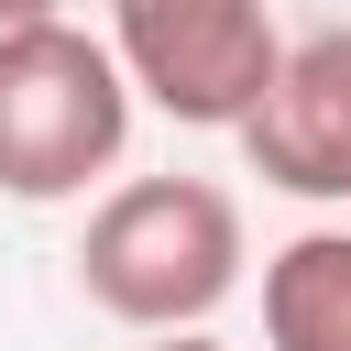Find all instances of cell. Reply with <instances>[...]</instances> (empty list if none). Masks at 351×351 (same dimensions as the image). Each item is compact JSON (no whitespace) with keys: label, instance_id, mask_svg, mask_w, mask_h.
Returning <instances> with one entry per match:
<instances>
[{"label":"cell","instance_id":"1","mask_svg":"<svg viewBox=\"0 0 351 351\" xmlns=\"http://www.w3.org/2000/svg\"><path fill=\"white\" fill-rule=\"evenodd\" d=\"M241 263H252L241 252V197L208 186V176H132L88 208V241H77V285L143 340L208 329L230 307Z\"/></svg>","mask_w":351,"mask_h":351},{"label":"cell","instance_id":"2","mask_svg":"<svg viewBox=\"0 0 351 351\" xmlns=\"http://www.w3.org/2000/svg\"><path fill=\"white\" fill-rule=\"evenodd\" d=\"M132 143V77L110 66V33H77L66 11L0 44V197L55 208L88 197Z\"/></svg>","mask_w":351,"mask_h":351},{"label":"cell","instance_id":"3","mask_svg":"<svg viewBox=\"0 0 351 351\" xmlns=\"http://www.w3.org/2000/svg\"><path fill=\"white\" fill-rule=\"evenodd\" d=\"M110 66L186 132H241L285 66L274 0H110Z\"/></svg>","mask_w":351,"mask_h":351},{"label":"cell","instance_id":"4","mask_svg":"<svg viewBox=\"0 0 351 351\" xmlns=\"http://www.w3.org/2000/svg\"><path fill=\"white\" fill-rule=\"evenodd\" d=\"M230 143H241V165H252L263 186L340 208V197H351V22H329V33L285 44V66H274L263 110H252Z\"/></svg>","mask_w":351,"mask_h":351},{"label":"cell","instance_id":"5","mask_svg":"<svg viewBox=\"0 0 351 351\" xmlns=\"http://www.w3.org/2000/svg\"><path fill=\"white\" fill-rule=\"evenodd\" d=\"M263 340L274 351H351V230H296L263 252Z\"/></svg>","mask_w":351,"mask_h":351},{"label":"cell","instance_id":"6","mask_svg":"<svg viewBox=\"0 0 351 351\" xmlns=\"http://www.w3.org/2000/svg\"><path fill=\"white\" fill-rule=\"evenodd\" d=\"M33 22H55V0H0V44H22Z\"/></svg>","mask_w":351,"mask_h":351},{"label":"cell","instance_id":"7","mask_svg":"<svg viewBox=\"0 0 351 351\" xmlns=\"http://www.w3.org/2000/svg\"><path fill=\"white\" fill-rule=\"evenodd\" d=\"M143 351H219L208 329H165V340H143Z\"/></svg>","mask_w":351,"mask_h":351}]
</instances>
